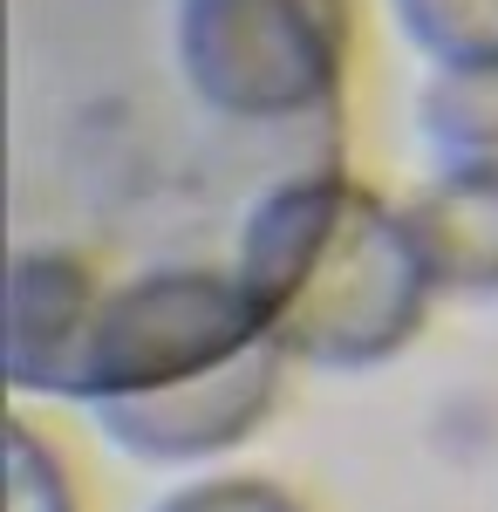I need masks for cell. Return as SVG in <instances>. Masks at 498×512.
Here are the masks:
<instances>
[{
    "instance_id": "cell-6",
    "label": "cell",
    "mask_w": 498,
    "mask_h": 512,
    "mask_svg": "<svg viewBox=\"0 0 498 512\" xmlns=\"http://www.w3.org/2000/svg\"><path fill=\"white\" fill-rule=\"evenodd\" d=\"M396 14L437 69L498 62V0H396Z\"/></svg>"
},
{
    "instance_id": "cell-1",
    "label": "cell",
    "mask_w": 498,
    "mask_h": 512,
    "mask_svg": "<svg viewBox=\"0 0 498 512\" xmlns=\"http://www.w3.org/2000/svg\"><path fill=\"white\" fill-rule=\"evenodd\" d=\"M342 158L348 0H7V376L103 403L273 335Z\"/></svg>"
},
{
    "instance_id": "cell-7",
    "label": "cell",
    "mask_w": 498,
    "mask_h": 512,
    "mask_svg": "<svg viewBox=\"0 0 498 512\" xmlns=\"http://www.w3.org/2000/svg\"><path fill=\"white\" fill-rule=\"evenodd\" d=\"M7 512H76L55 451H48L28 424L7 431Z\"/></svg>"
},
{
    "instance_id": "cell-4",
    "label": "cell",
    "mask_w": 498,
    "mask_h": 512,
    "mask_svg": "<svg viewBox=\"0 0 498 512\" xmlns=\"http://www.w3.org/2000/svg\"><path fill=\"white\" fill-rule=\"evenodd\" d=\"M417 239L451 294H498V158H451L410 205Z\"/></svg>"
},
{
    "instance_id": "cell-8",
    "label": "cell",
    "mask_w": 498,
    "mask_h": 512,
    "mask_svg": "<svg viewBox=\"0 0 498 512\" xmlns=\"http://www.w3.org/2000/svg\"><path fill=\"white\" fill-rule=\"evenodd\" d=\"M157 512H301L280 485L267 478H212V485H192V492H178L171 506Z\"/></svg>"
},
{
    "instance_id": "cell-3",
    "label": "cell",
    "mask_w": 498,
    "mask_h": 512,
    "mask_svg": "<svg viewBox=\"0 0 498 512\" xmlns=\"http://www.w3.org/2000/svg\"><path fill=\"white\" fill-rule=\"evenodd\" d=\"M280 362H287V342L260 335V342L192 369V376H164L144 390L103 396L96 417L130 458H151V465L212 458V451H232L239 437L260 431V417L280 396Z\"/></svg>"
},
{
    "instance_id": "cell-2",
    "label": "cell",
    "mask_w": 498,
    "mask_h": 512,
    "mask_svg": "<svg viewBox=\"0 0 498 512\" xmlns=\"http://www.w3.org/2000/svg\"><path fill=\"white\" fill-rule=\"evenodd\" d=\"M430 294H437V267L423 253L410 205L396 212L376 192L348 185L342 212L273 335L287 342V355L328 369H369L423 328Z\"/></svg>"
},
{
    "instance_id": "cell-5",
    "label": "cell",
    "mask_w": 498,
    "mask_h": 512,
    "mask_svg": "<svg viewBox=\"0 0 498 512\" xmlns=\"http://www.w3.org/2000/svg\"><path fill=\"white\" fill-rule=\"evenodd\" d=\"M423 130L444 158H498V62H451L423 89Z\"/></svg>"
}]
</instances>
